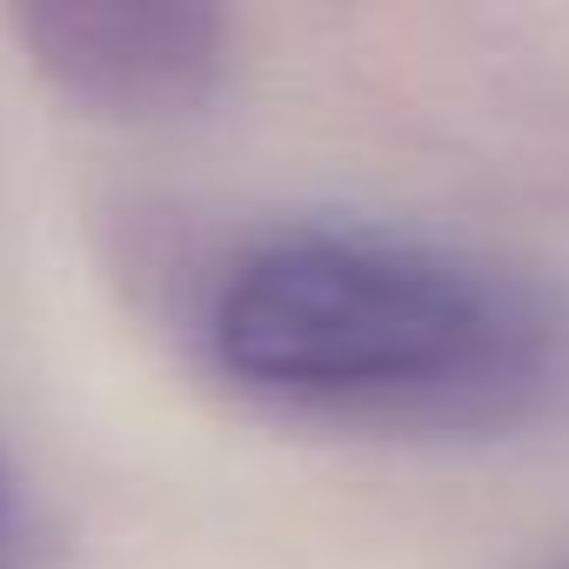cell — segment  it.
<instances>
[{"label":"cell","instance_id":"obj_1","mask_svg":"<svg viewBox=\"0 0 569 569\" xmlns=\"http://www.w3.org/2000/svg\"><path fill=\"white\" fill-rule=\"evenodd\" d=\"M201 362L254 409L362 436H509L569 396V296L389 214H281L194 296Z\"/></svg>","mask_w":569,"mask_h":569},{"label":"cell","instance_id":"obj_2","mask_svg":"<svg viewBox=\"0 0 569 569\" xmlns=\"http://www.w3.org/2000/svg\"><path fill=\"white\" fill-rule=\"evenodd\" d=\"M28 68L101 121H188L234 74V21L201 0H34L14 14Z\"/></svg>","mask_w":569,"mask_h":569},{"label":"cell","instance_id":"obj_3","mask_svg":"<svg viewBox=\"0 0 569 569\" xmlns=\"http://www.w3.org/2000/svg\"><path fill=\"white\" fill-rule=\"evenodd\" d=\"M14 549H21V496L14 476L0 469V569H14Z\"/></svg>","mask_w":569,"mask_h":569}]
</instances>
